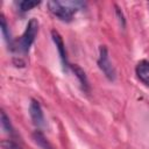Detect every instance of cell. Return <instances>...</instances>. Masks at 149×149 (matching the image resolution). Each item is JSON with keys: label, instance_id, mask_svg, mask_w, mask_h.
I'll use <instances>...</instances> for the list:
<instances>
[{"label": "cell", "instance_id": "5b68a950", "mask_svg": "<svg viewBox=\"0 0 149 149\" xmlns=\"http://www.w3.org/2000/svg\"><path fill=\"white\" fill-rule=\"evenodd\" d=\"M29 114H30V118H31L33 122L36 126H41L43 123V120H44L43 111H42V107H41L40 102L35 99H31V101L29 104Z\"/></svg>", "mask_w": 149, "mask_h": 149}, {"label": "cell", "instance_id": "3957f363", "mask_svg": "<svg viewBox=\"0 0 149 149\" xmlns=\"http://www.w3.org/2000/svg\"><path fill=\"white\" fill-rule=\"evenodd\" d=\"M98 66L105 74V77L109 80L115 79V70L109 61L108 51L105 45H100L99 48V57H98Z\"/></svg>", "mask_w": 149, "mask_h": 149}, {"label": "cell", "instance_id": "30bf717a", "mask_svg": "<svg viewBox=\"0 0 149 149\" xmlns=\"http://www.w3.org/2000/svg\"><path fill=\"white\" fill-rule=\"evenodd\" d=\"M34 139H35V142H36L40 147H42L43 149H51L50 144L48 143V141L45 140V137L43 136L42 133H40V132H35V133H34Z\"/></svg>", "mask_w": 149, "mask_h": 149}, {"label": "cell", "instance_id": "8992f818", "mask_svg": "<svg viewBox=\"0 0 149 149\" xmlns=\"http://www.w3.org/2000/svg\"><path fill=\"white\" fill-rule=\"evenodd\" d=\"M135 72L137 78L149 87V61H141L137 63L135 68Z\"/></svg>", "mask_w": 149, "mask_h": 149}, {"label": "cell", "instance_id": "277c9868", "mask_svg": "<svg viewBox=\"0 0 149 149\" xmlns=\"http://www.w3.org/2000/svg\"><path fill=\"white\" fill-rule=\"evenodd\" d=\"M51 37H52V41H54V43H55V45H56V48L58 50V54H59V58H61L63 69H64V71H68V69L70 68V64L68 62V56H66V51H65V45H64L63 38L59 35V33L56 31V30H52L51 31Z\"/></svg>", "mask_w": 149, "mask_h": 149}, {"label": "cell", "instance_id": "52a82bcc", "mask_svg": "<svg viewBox=\"0 0 149 149\" xmlns=\"http://www.w3.org/2000/svg\"><path fill=\"white\" fill-rule=\"evenodd\" d=\"M70 68H71L72 71L74 72L76 77L78 78V80H79V83H80L83 90H84L85 92H88V91H90V85H88V80H87V77H86L84 70H83L81 68H79L78 65H70Z\"/></svg>", "mask_w": 149, "mask_h": 149}, {"label": "cell", "instance_id": "ba28073f", "mask_svg": "<svg viewBox=\"0 0 149 149\" xmlns=\"http://www.w3.org/2000/svg\"><path fill=\"white\" fill-rule=\"evenodd\" d=\"M0 21H1V33H2V36H3L5 41L7 42V44L9 45V48H10V49H14V45H13V38H12V36H10L8 24H7L6 19H5L3 15L0 16Z\"/></svg>", "mask_w": 149, "mask_h": 149}, {"label": "cell", "instance_id": "8fae6325", "mask_svg": "<svg viewBox=\"0 0 149 149\" xmlns=\"http://www.w3.org/2000/svg\"><path fill=\"white\" fill-rule=\"evenodd\" d=\"M41 2L40 1H30V0H23V1H20L19 2V7L22 12H27V10H30L33 9L34 7L38 6Z\"/></svg>", "mask_w": 149, "mask_h": 149}, {"label": "cell", "instance_id": "7a4b0ae2", "mask_svg": "<svg viewBox=\"0 0 149 149\" xmlns=\"http://www.w3.org/2000/svg\"><path fill=\"white\" fill-rule=\"evenodd\" d=\"M37 31H38V21L33 17V19L29 20V22H28V24L26 27L24 33L22 34V36L19 40L17 50H20V51H22L24 54L28 52L30 47H31V44L35 41Z\"/></svg>", "mask_w": 149, "mask_h": 149}, {"label": "cell", "instance_id": "9c48e42d", "mask_svg": "<svg viewBox=\"0 0 149 149\" xmlns=\"http://www.w3.org/2000/svg\"><path fill=\"white\" fill-rule=\"evenodd\" d=\"M1 126H2V129H3L7 134H9V135L14 134V130H13V127H12V125H10L9 118L6 115L5 111H1Z\"/></svg>", "mask_w": 149, "mask_h": 149}, {"label": "cell", "instance_id": "6da1fadb", "mask_svg": "<svg viewBox=\"0 0 149 149\" xmlns=\"http://www.w3.org/2000/svg\"><path fill=\"white\" fill-rule=\"evenodd\" d=\"M84 3L79 1H49L48 8L57 19L62 21H71L74 13L79 9V7H83Z\"/></svg>", "mask_w": 149, "mask_h": 149}]
</instances>
